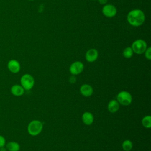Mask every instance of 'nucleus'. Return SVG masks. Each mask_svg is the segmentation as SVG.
I'll list each match as a JSON object with an SVG mask.
<instances>
[{"mask_svg": "<svg viewBox=\"0 0 151 151\" xmlns=\"http://www.w3.org/2000/svg\"><path fill=\"white\" fill-rule=\"evenodd\" d=\"M128 22L133 27L142 25L145 19L143 12L140 9H133L130 11L127 16Z\"/></svg>", "mask_w": 151, "mask_h": 151, "instance_id": "1", "label": "nucleus"}, {"mask_svg": "<svg viewBox=\"0 0 151 151\" xmlns=\"http://www.w3.org/2000/svg\"><path fill=\"white\" fill-rule=\"evenodd\" d=\"M43 128V124L41 122L37 120H34L29 122L28 125L27 130L28 133L32 136L39 134Z\"/></svg>", "mask_w": 151, "mask_h": 151, "instance_id": "2", "label": "nucleus"}, {"mask_svg": "<svg viewBox=\"0 0 151 151\" xmlns=\"http://www.w3.org/2000/svg\"><path fill=\"white\" fill-rule=\"evenodd\" d=\"M147 45L145 41L139 39L134 41L132 44V49L133 52L137 54H142L145 52L147 49Z\"/></svg>", "mask_w": 151, "mask_h": 151, "instance_id": "3", "label": "nucleus"}, {"mask_svg": "<svg viewBox=\"0 0 151 151\" xmlns=\"http://www.w3.org/2000/svg\"><path fill=\"white\" fill-rule=\"evenodd\" d=\"M34 78L29 74H25L22 76L20 79L21 86L25 90H31L34 85Z\"/></svg>", "mask_w": 151, "mask_h": 151, "instance_id": "4", "label": "nucleus"}, {"mask_svg": "<svg viewBox=\"0 0 151 151\" xmlns=\"http://www.w3.org/2000/svg\"><path fill=\"white\" fill-rule=\"evenodd\" d=\"M117 101L123 106H129L132 101V96L129 92L122 91L117 95Z\"/></svg>", "mask_w": 151, "mask_h": 151, "instance_id": "5", "label": "nucleus"}, {"mask_svg": "<svg viewBox=\"0 0 151 151\" xmlns=\"http://www.w3.org/2000/svg\"><path fill=\"white\" fill-rule=\"evenodd\" d=\"M84 64L80 61H75L73 63L69 68V71L70 73L73 75H78L83 71Z\"/></svg>", "mask_w": 151, "mask_h": 151, "instance_id": "6", "label": "nucleus"}, {"mask_svg": "<svg viewBox=\"0 0 151 151\" xmlns=\"http://www.w3.org/2000/svg\"><path fill=\"white\" fill-rule=\"evenodd\" d=\"M102 13L104 16L111 18L116 15L117 9L111 4H106L102 8Z\"/></svg>", "mask_w": 151, "mask_h": 151, "instance_id": "7", "label": "nucleus"}, {"mask_svg": "<svg viewBox=\"0 0 151 151\" xmlns=\"http://www.w3.org/2000/svg\"><path fill=\"white\" fill-rule=\"evenodd\" d=\"M7 68L10 72L14 74H16L20 71L21 65L17 60L12 59L8 61L7 64Z\"/></svg>", "mask_w": 151, "mask_h": 151, "instance_id": "8", "label": "nucleus"}, {"mask_svg": "<svg viewBox=\"0 0 151 151\" xmlns=\"http://www.w3.org/2000/svg\"><path fill=\"white\" fill-rule=\"evenodd\" d=\"M99 55V52L96 49L91 48L88 50L86 53V60L89 63H93L95 61Z\"/></svg>", "mask_w": 151, "mask_h": 151, "instance_id": "9", "label": "nucleus"}, {"mask_svg": "<svg viewBox=\"0 0 151 151\" xmlns=\"http://www.w3.org/2000/svg\"><path fill=\"white\" fill-rule=\"evenodd\" d=\"M80 93L84 97H90L93 94V87L87 84L82 85L80 88Z\"/></svg>", "mask_w": 151, "mask_h": 151, "instance_id": "10", "label": "nucleus"}, {"mask_svg": "<svg viewBox=\"0 0 151 151\" xmlns=\"http://www.w3.org/2000/svg\"><path fill=\"white\" fill-rule=\"evenodd\" d=\"M25 90L21 86V85L15 84L11 87V93L15 96H21L24 94Z\"/></svg>", "mask_w": 151, "mask_h": 151, "instance_id": "11", "label": "nucleus"}, {"mask_svg": "<svg viewBox=\"0 0 151 151\" xmlns=\"http://www.w3.org/2000/svg\"><path fill=\"white\" fill-rule=\"evenodd\" d=\"M82 120L86 125H91L94 121L93 115L90 112L86 111L82 115Z\"/></svg>", "mask_w": 151, "mask_h": 151, "instance_id": "12", "label": "nucleus"}, {"mask_svg": "<svg viewBox=\"0 0 151 151\" xmlns=\"http://www.w3.org/2000/svg\"><path fill=\"white\" fill-rule=\"evenodd\" d=\"M107 109L110 113H116L119 109V103L116 100H111L107 105Z\"/></svg>", "mask_w": 151, "mask_h": 151, "instance_id": "13", "label": "nucleus"}, {"mask_svg": "<svg viewBox=\"0 0 151 151\" xmlns=\"http://www.w3.org/2000/svg\"><path fill=\"white\" fill-rule=\"evenodd\" d=\"M5 147L8 151H19L20 150V145L18 142L11 141L5 144Z\"/></svg>", "mask_w": 151, "mask_h": 151, "instance_id": "14", "label": "nucleus"}, {"mask_svg": "<svg viewBox=\"0 0 151 151\" xmlns=\"http://www.w3.org/2000/svg\"><path fill=\"white\" fill-rule=\"evenodd\" d=\"M142 123L143 127L147 129H149L151 127V116L149 115L145 116L142 120Z\"/></svg>", "mask_w": 151, "mask_h": 151, "instance_id": "15", "label": "nucleus"}, {"mask_svg": "<svg viewBox=\"0 0 151 151\" xmlns=\"http://www.w3.org/2000/svg\"><path fill=\"white\" fill-rule=\"evenodd\" d=\"M122 147L124 151H130L133 147V143L131 140H126L122 143Z\"/></svg>", "mask_w": 151, "mask_h": 151, "instance_id": "16", "label": "nucleus"}, {"mask_svg": "<svg viewBox=\"0 0 151 151\" xmlns=\"http://www.w3.org/2000/svg\"><path fill=\"white\" fill-rule=\"evenodd\" d=\"M133 54V51L132 48L130 47L125 48L123 51V55L126 58H131L132 57Z\"/></svg>", "mask_w": 151, "mask_h": 151, "instance_id": "17", "label": "nucleus"}, {"mask_svg": "<svg viewBox=\"0 0 151 151\" xmlns=\"http://www.w3.org/2000/svg\"><path fill=\"white\" fill-rule=\"evenodd\" d=\"M145 57L150 60H151V48L150 47H148L147 48V49L146 50V51H145Z\"/></svg>", "mask_w": 151, "mask_h": 151, "instance_id": "18", "label": "nucleus"}, {"mask_svg": "<svg viewBox=\"0 0 151 151\" xmlns=\"http://www.w3.org/2000/svg\"><path fill=\"white\" fill-rule=\"evenodd\" d=\"M6 144V140L4 136L2 135H0V148L5 146Z\"/></svg>", "mask_w": 151, "mask_h": 151, "instance_id": "19", "label": "nucleus"}, {"mask_svg": "<svg viewBox=\"0 0 151 151\" xmlns=\"http://www.w3.org/2000/svg\"><path fill=\"white\" fill-rule=\"evenodd\" d=\"M98 2L101 5H106L107 2V0H98Z\"/></svg>", "mask_w": 151, "mask_h": 151, "instance_id": "20", "label": "nucleus"}, {"mask_svg": "<svg viewBox=\"0 0 151 151\" xmlns=\"http://www.w3.org/2000/svg\"><path fill=\"white\" fill-rule=\"evenodd\" d=\"M6 150H6V147H5L4 146H3V147H2L0 148V151H6Z\"/></svg>", "mask_w": 151, "mask_h": 151, "instance_id": "21", "label": "nucleus"}, {"mask_svg": "<svg viewBox=\"0 0 151 151\" xmlns=\"http://www.w3.org/2000/svg\"><path fill=\"white\" fill-rule=\"evenodd\" d=\"M28 1H33V0H28Z\"/></svg>", "mask_w": 151, "mask_h": 151, "instance_id": "22", "label": "nucleus"}, {"mask_svg": "<svg viewBox=\"0 0 151 151\" xmlns=\"http://www.w3.org/2000/svg\"><path fill=\"white\" fill-rule=\"evenodd\" d=\"M92 1H96V0H92Z\"/></svg>", "mask_w": 151, "mask_h": 151, "instance_id": "23", "label": "nucleus"}]
</instances>
